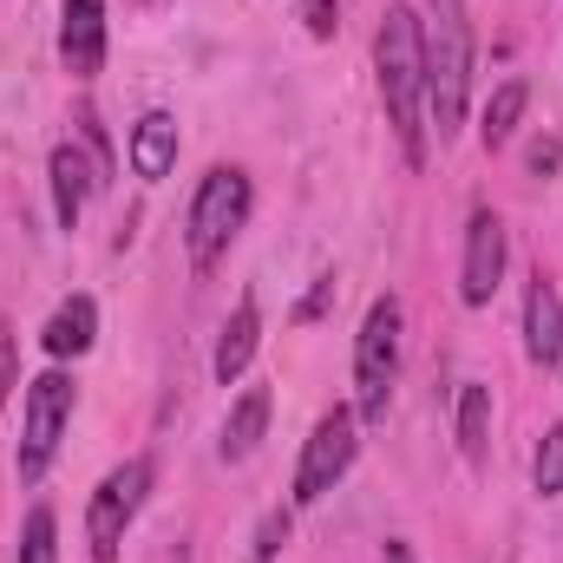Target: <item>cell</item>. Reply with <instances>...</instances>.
Returning <instances> with one entry per match:
<instances>
[{"label": "cell", "instance_id": "6da1fadb", "mask_svg": "<svg viewBox=\"0 0 563 563\" xmlns=\"http://www.w3.org/2000/svg\"><path fill=\"white\" fill-rule=\"evenodd\" d=\"M374 73H380V106L407 164H426V20L407 0H394L374 33Z\"/></svg>", "mask_w": 563, "mask_h": 563}, {"label": "cell", "instance_id": "7a4b0ae2", "mask_svg": "<svg viewBox=\"0 0 563 563\" xmlns=\"http://www.w3.org/2000/svg\"><path fill=\"white\" fill-rule=\"evenodd\" d=\"M465 99H472V20L465 0H432L426 20V125L439 132V144L459 139L465 125Z\"/></svg>", "mask_w": 563, "mask_h": 563}, {"label": "cell", "instance_id": "3957f363", "mask_svg": "<svg viewBox=\"0 0 563 563\" xmlns=\"http://www.w3.org/2000/svg\"><path fill=\"white\" fill-rule=\"evenodd\" d=\"M250 210H256L250 170L210 164L203 184H197V197H190V217H184V250H190V263H197V269H217L223 250L236 243V230L250 223Z\"/></svg>", "mask_w": 563, "mask_h": 563}, {"label": "cell", "instance_id": "277c9868", "mask_svg": "<svg viewBox=\"0 0 563 563\" xmlns=\"http://www.w3.org/2000/svg\"><path fill=\"white\" fill-rule=\"evenodd\" d=\"M400 301L380 295L354 334V420L380 426L387 420V400H394V380H400Z\"/></svg>", "mask_w": 563, "mask_h": 563}, {"label": "cell", "instance_id": "5b68a950", "mask_svg": "<svg viewBox=\"0 0 563 563\" xmlns=\"http://www.w3.org/2000/svg\"><path fill=\"white\" fill-rule=\"evenodd\" d=\"M151 478H157V465H151L144 452L125 459V465H112V472L99 478V492H92V505H86V544H92V563H119V544H125L132 518L144 511Z\"/></svg>", "mask_w": 563, "mask_h": 563}, {"label": "cell", "instance_id": "8992f818", "mask_svg": "<svg viewBox=\"0 0 563 563\" xmlns=\"http://www.w3.org/2000/svg\"><path fill=\"white\" fill-rule=\"evenodd\" d=\"M73 380L53 367V374H40L33 387H26V426H20V452H13V472H20V485H40L46 478V465H53V452H59V432L73 420Z\"/></svg>", "mask_w": 563, "mask_h": 563}, {"label": "cell", "instance_id": "52a82bcc", "mask_svg": "<svg viewBox=\"0 0 563 563\" xmlns=\"http://www.w3.org/2000/svg\"><path fill=\"white\" fill-rule=\"evenodd\" d=\"M354 452H361V420H354L347 407L321 413L314 432H308V445H301V465H295V505H321V498L347 478Z\"/></svg>", "mask_w": 563, "mask_h": 563}, {"label": "cell", "instance_id": "ba28073f", "mask_svg": "<svg viewBox=\"0 0 563 563\" xmlns=\"http://www.w3.org/2000/svg\"><path fill=\"white\" fill-rule=\"evenodd\" d=\"M505 263H511V243H505V217L498 210H472L465 223V263H459V301L465 308H485L505 282Z\"/></svg>", "mask_w": 563, "mask_h": 563}, {"label": "cell", "instance_id": "9c48e42d", "mask_svg": "<svg viewBox=\"0 0 563 563\" xmlns=\"http://www.w3.org/2000/svg\"><path fill=\"white\" fill-rule=\"evenodd\" d=\"M59 59L73 79H99L106 66V0H59Z\"/></svg>", "mask_w": 563, "mask_h": 563}, {"label": "cell", "instance_id": "30bf717a", "mask_svg": "<svg viewBox=\"0 0 563 563\" xmlns=\"http://www.w3.org/2000/svg\"><path fill=\"white\" fill-rule=\"evenodd\" d=\"M558 354H563V295L558 282L538 269L531 288H525V361L531 367H558Z\"/></svg>", "mask_w": 563, "mask_h": 563}, {"label": "cell", "instance_id": "8fae6325", "mask_svg": "<svg viewBox=\"0 0 563 563\" xmlns=\"http://www.w3.org/2000/svg\"><path fill=\"white\" fill-rule=\"evenodd\" d=\"M46 177H53V217H59V230H79V217H86V197H92L106 177L92 170V157H86L79 144H53V157H46Z\"/></svg>", "mask_w": 563, "mask_h": 563}, {"label": "cell", "instance_id": "7c38bea8", "mask_svg": "<svg viewBox=\"0 0 563 563\" xmlns=\"http://www.w3.org/2000/svg\"><path fill=\"white\" fill-rule=\"evenodd\" d=\"M256 347H263V308H256V295H243L236 301V314L223 321V334H217V354H210V374L230 387V380H243L250 374V361H256Z\"/></svg>", "mask_w": 563, "mask_h": 563}, {"label": "cell", "instance_id": "4fadbf2b", "mask_svg": "<svg viewBox=\"0 0 563 563\" xmlns=\"http://www.w3.org/2000/svg\"><path fill=\"white\" fill-rule=\"evenodd\" d=\"M92 341H99V301H92V295L59 301V308H53V321L40 328V347H46L53 361H79Z\"/></svg>", "mask_w": 563, "mask_h": 563}, {"label": "cell", "instance_id": "5bb4252c", "mask_svg": "<svg viewBox=\"0 0 563 563\" xmlns=\"http://www.w3.org/2000/svg\"><path fill=\"white\" fill-rule=\"evenodd\" d=\"M132 170H139L144 184H164L170 170H177V119L170 112H144L139 125H132Z\"/></svg>", "mask_w": 563, "mask_h": 563}, {"label": "cell", "instance_id": "9a60e30c", "mask_svg": "<svg viewBox=\"0 0 563 563\" xmlns=\"http://www.w3.org/2000/svg\"><path fill=\"white\" fill-rule=\"evenodd\" d=\"M269 387H250L236 407H230V420H223V439H217V452H223V465H243L256 445H263V432H269Z\"/></svg>", "mask_w": 563, "mask_h": 563}, {"label": "cell", "instance_id": "2e32d148", "mask_svg": "<svg viewBox=\"0 0 563 563\" xmlns=\"http://www.w3.org/2000/svg\"><path fill=\"white\" fill-rule=\"evenodd\" d=\"M525 106H531V86H525V79H505V86L485 99V119H478V139H485V151H505V144L518 139Z\"/></svg>", "mask_w": 563, "mask_h": 563}, {"label": "cell", "instance_id": "e0dca14e", "mask_svg": "<svg viewBox=\"0 0 563 563\" xmlns=\"http://www.w3.org/2000/svg\"><path fill=\"white\" fill-rule=\"evenodd\" d=\"M459 452L472 459V465H485V452H492V387H459Z\"/></svg>", "mask_w": 563, "mask_h": 563}, {"label": "cell", "instance_id": "ac0fdd59", "mask_svg": "<svg viewBox=\"0 0 563 563\" xmlns=\"http://www.w3.org/2000/svg\"><path fill=\"white\" fill-rule=\"evenodd\" d=\"M20 563H59V518L46 505H33L20 525Z\"/></svg>", "mask_w": 563, "mask_h": 563}, {"label": "cell", "instance_id": "d6986e66", "mask_svg": "<svg viewBox=\"0 0 563 563\" xmlns=\"http://www.w3.org/2000/svg\"><path fill=\"white\" fill-rule=\"evenodd\" d=\"M531 485H538L544 498H563V420L544 432V445H538V459H531Z\"/></svg>", "mask_w": 563, "mask_h": 563}, {"label": "cell", "instance_id": "ffe728a7", "mask_svg": "<svg viewBox=\"0 0 563 563\" xmlns=\"http://www.w3.org/2000/svg\"><path fill=\"white\" fill-rule=\"evenodd\" d=\"M282 544H288V511H269V518L256 525V544H250V558H256V563H276Z\"/></svg>", "mask_w": 563, "mask_h": 563}, {"label": "cell", "instance_id": "44dd1931", "mask_svg": "<svg viewBox=\"0 0 563 563\" xmlns=\"http://www.w3.org/2000/svg\"><path fill=\"white\" fill-rule=\"evenodd\" d=\"M301 26H308V40H334V26H341V0H301Z\"/></svg>", "mask_w": 563, "mask_h": 563}, {"label": "cell", "instance_id": "7402d4cb", "mask_svg": "<svg viewBox=\"0 0 563 563\" xmlns=\"http://www.w3.org/2000/svg\"><path fill=\"white\" fill-rule=\"evenodd\" d=\"M328 301H334V276H314V288L301 295V308H295V321H321L328 314Z\"/></svg>", "mask_w": 563, "mask_h": 563}, {"label": "cell", "instance_id": "603a6c76", "mask_svg": "<svg viewBox=\"0 0 563 563\" xmlns=\"http://www.w3.org/2000/svg\"><path fill=\"white\" fill-rule=\"evenodd\" d=\"M13 387H20V347H13V334L0 328V407H7Z\"/></svg>", "mask_w": 563, "mask_h": 563}, {"label": "cell", "instance_id": "cb8c5ba5", "mask_svg": "<svg viewBox=\"0 0 563 563\" xmlns=\"http://www.w3.org/2000/svg\"><path fill=\"white\" fill-rule=\"evenodd\" d=\"M558 164H563V144L558 139H538V144H531V170H538V177H551Z\"/></svg>", "mask_w": 563, "mask_h": 563}, {"label": "cell", "instance_id": "d4e9b609", "mask_svg": "<svg viewBox=\"0 0 563 563\" xmlns=\"http://www.w3.org/2000/svg\"><path fill=\"white\" fill-rule=\"evenodd\" d=\"M380 563H413V544H407V538H387V544H380Z\"/></svg>", "mask_w": 563, "mask_h": 563}, {"label": "cell", "instance_id": "484cf974", "mask_svg": "<svg viewBox=\"0 0 563 563\" xmlns=\"http://www.w3.org/2000/svg\"><path fill=\"white\" fill-rule=\"evenodd\" d=\"M558 367H563V354H558Z\"/></svg>", "mask_w": 563, "mask_h": 563}]
</instances>
